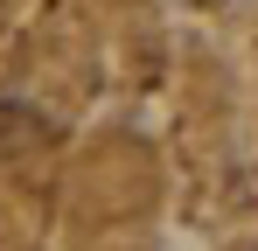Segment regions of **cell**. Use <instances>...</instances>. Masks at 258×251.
I'll use <instances>...</instances> for the list:
<instances>
[{
  "label": "cell",
  "instance_id": "obj_1",
  "mask_svg": "<svg viewBox=\"0 0 258 251\" xmlns=\"http://www.w3.org/2000/svg\"><path fill=\"white\" fill-rule=\"evenodd\" d=\"M49 126L35 105H21V98H0V161H14V154H28V147H42Z\"/></svg>",
  "mask_w": 258,
  "mask_h": 251
}]
</instances>
